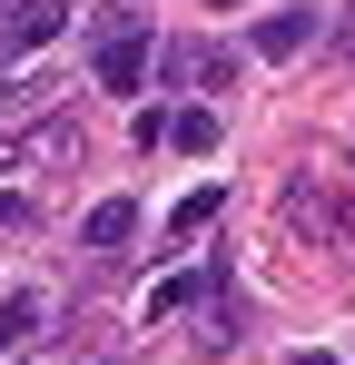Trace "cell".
Segmentation results:
<instances>
[{
    "mask_svg": "<svg viewBox=\"0 0 355 365\" xmlns=\"http://www.w3.org/2000/svg\"><path fill=\"white\" fill-rule=\"evenodd\" d=\"M89 69H99V89H138V79H148V40H138V20H109Z\"/></svg>",
    "mask_w": 355,
    "mask_h": 365,
    "instance_id": "6da1fadb",
    "label": "cell"
},
{
    "mask_svg": "<svg viewBox=\"0 0 355 365\" xmlns=\"http://www.w3.org/2000/svg\"><path fill=\"white\" fill-rule=\"evenodd\" d=\"M306 40H316V10H267L257 20V60H296Z\"/></svg>",
    "mask_w": 355,
    "mask_h": 365,
    "instance_id": "7a4b0ae2",
    "label": "cell"
},
{
    "mask_svg": "<svg viewBox=\"0 0 355 365\" xmlns=\"http://www.w3.org/2000/svg\"><path fill=\"white\" fill-rule=\"evenodd\" d=\"M59 30H69V0H20V10H10V50H40Z\"/></svg>",
    "mask_w": 355,
    "mask_h": 365,
    "instance_id": "3957f363",
    "label": "cell"
},
{
    "mask_svg": "<svg viewBox=\"0 0 355 365\" xmlns=\"http://www.w3.org/2000/svg\"><path fill=\"white\" fill-rule=\"evenodd\" d=\"M128 237H138V207H128V197H99V207H89V227H79V247H99V257L128 247Z\"/></svg>",
    "mask_w": 355,
    "mask_h": 365,
    "instance_id": "277c9868",
    "label": "cell"
},
{
    "mask_svg": "<svg viewBox=\"0 0 355 365\" xmlns=\"http://www.w3.org/2000/svg\"><path fill=\"white\" fill-rule=\"evenodd\" d=\"M168 148H187V158H217V109H168Z\"/></svg>",
    "mask_w": 355,
    "mask_h": 365,
    "instance_id": "5b68a950",
    "label": "cell"
},
{
    "mask_svg": "<svg viewBox=\"0 0 355 365\" xmlns=\"http://www.w3.org/2000/svg\"><path fill=\"white\" fill-rule=\"evenodd\" d=\"M40 316H50L40 297H10V306H0V356H10V346H30V336H40Z\"/></svg>",
    "mask_w": 355,
    "mask_h": 365,
    "instance_id": "8992f818",
    "label": "cell"
},
{
    "mask_svg": "<svg viewBox=\"0 0 355 365\" xmlns=\"http://www.w3.org/2000/svg\"><path fill=\"white\" fill-rule=\"evenodd\" d=\"M217 207H227V187H187V197H178V207H168V227H207Z\"/></svg>",
    "mask_w": 355,
    "mask_h": 365,
    "instance_id": "52a82bcc",
    "label": "cell"
},
{
    "mask_svg": "<svg viewBox=\"0 0 355 365\" xmlns=\"http://www.w3.org/2000/svg\"><path fill=\"white\" fill-rule=\"evenodd\" d=\"M178 306H197V277H168V287H158V297H148V326H168Z\"/></svg>",
    "mask_w": 355,
    "mask_h": 365,
    "instance_id": "ba28073f",
    "label": "cell"
},
{
    "mask_svg": "<svg viewBox=\"0 0 355 365\" xmlns=\"http://www.w3.org/2000/svg\"><path fill=\"white\" fill-rule=\"evenodd\" d=\"M0 227H30V197H0Z\"/></svg>",
    "mask_w": 355,
    "mask_h": 365,
    "instance_id": "9c48e42d",
    "label": "cell"
},
{
    "mask_svg": "<svg viewBox=\"0 0 355 365\" xmlns=\"http://www.w3.org/2000/svg\"><path fill=\"white\" fill-rule=\"evenodd\" d=\"M287 365H336V356H326V346H296V356H287Z\"/></svg>",
    "mask_w": 355,
    "mask_h": 365,
    "instance_id": "30bf717a",
    "label": "cell"
},
{
    "mask_svg": "<svg viewBox=\"0 0 355 365\" xmlns=\"http://www.w3.org/2000/svg\"><path fill=\"white\" fill-rule=\"evenodd\" d=\"M336 50H346V60H355V20H336Z\"/></svg>",
    "mask_w": 355,
    "mask_h": 365,
    "instance_id": "8fae6325",
    "label": "cell"
},
{
    "mask_svg": "<svg viewBox=\"0 0 355 365\" xmlns=\"http://www.w3.org/2000/svg\"><path fill=\"white\" fill-rule=\"evenodd\" d=\"M217 10H237V0H217Z\"/></svg>",
    "mask_w": 355,
    "mask_h": 365,
    "instance_id": "7c38bea8",
    "label": "cell"
}]
</instances>
